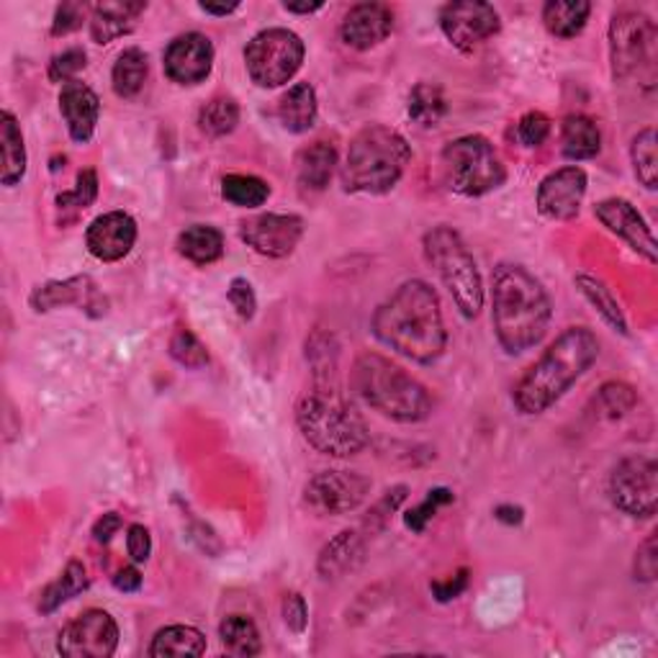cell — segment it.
I'll list each match as a JSON object with an SVG mask.
<instances>
[{"label": "cell", "instance_id": "6da1fadb", "mask_svg": "<svg viewBox=\"0 0 658 658\" xmlns=\"http://www.w3.org/2000/svg\"><path fill=\"white\" fill-rule=\"evenodd\" d=\"M373 335L409 361L430 365L446 353L448 332L430 283L407 281L373 314Z\"/></svg>", "mask_w": 658, "mask_h": 658}, {"label": "cell", "instance_id": "7a4b0ae2", "mask_svg": "<svg viewBox=\"0 0 658 658\" xmlns=\"http://www.w3.org/2000/svg\"><path fill=\"white\" fill-rule=\"evenodd\" d=\"M550 298L542 283L523 265L502 263L492 275V321L500 346L519 355L546 338Z\"/></svg>", "mask_w": 658, "mask_h": 658}, {"label": "cell", "instance_id": "3957f363", "mask_svg": "<svg viewBox=\"0 0 658 658\" xmlns=\"http://www.w3.org/2000/svg\"><path fill=\"white\" fill-rule=\"evenodd\" d=\"M596 355H600V340L594 338L592 329H566L540 355V361L519 379L512 396L515 407L523 415H542L592 369Z\"/></svg>", "mask_w": 658, "mask_h": 658}, {"label": "cell", "instance_id": "277c9868", "mask_svg": "<svg viewBox=\"0 0 658 658\" xmlns=\"http://www.w3.org/2000/svg\"><path fill=\"white\" fill-rule=\"evenodd\" d=\"M296 425L304 440L332 458L358 456L369 446V427L338 379H314V388L296 404Z\"/></svg>", "mask_w": 658, "mask_h": 658}, {"label": "cell", "instance_id": "5b68a950", "mask_svg": "<svg viewBox=\"0 0 658 658\" xmlns=\"http://www.w3.org/2000/svg\"><path fill=\"white\" fill-rule=\"evenodd\" d=\"M350 384L355 394L394 423L415 425L432 415V396L402 365L379 353H363L353 363Z\"/></svg>", "mask_w": 658, "mask_h": 658}, {"label": "cell", "instance_id": "8992f818", "mask_svg": "<svg viewBox=\"0 0 658 658\" xmlns=\"http://www.w3.org/2000/svg\"><path fill=\"white\" fill-rule=\"evenodd\" d=\"M412 150L404 136L392 127L369 124L350 142L342 165V188L350 194H388L407 171Z\"/></svg>", "mask_w": 658, "mask_h": 658}, {"label": "cell", "instance_id": "52a82bcc", "mask_svg": "<svg viewBox=\"0 0 658 658\" xmlns=\"http://www.w3.org/2000/svg\"><path fill=\"white\" fill-rule=\"evenodd\" d=\"M425 255L440 281L453 296L458 309L465 319L479 317L484 306V286H481V273L471 250L465 248L461 234L450 227H435L425 234Z\"/></svg>", "mask_w": 658, "mask_h": 658}, {"label": "cell", "instance_id": "ba28073f", "mask_svg": "<svg viewBox=\"0 0 658 658\" xmlns=\"http://www.w3.org/2000/svg\"><path fill=\"white\" fill-rule=\"evenodd\" d=\"M442 173L450 190L469 198L492 194L507 178L494 144L479 134L461 136L442 150Z\"/></svg>", "mask_w": 658, "mask_h": 658}, {"label": "cell", "instance_id": "9c48e42d", "mask_svg": "<svg viewBox=\"0 0 658 658\" xmlns=\"http://www.w3.org/2000/svg\"><path fill=\"white\" fill-rule=\"evenodd\" d=\"M610 55L615 80L643 78L654 80L656 67V26L643 13L623 11L610 24Z\"/></svg>", "mask_w": 658, "mask_h": 658}, {"label": "cell", "instance_id": "30bf717a", "mask_svg": "<svg viewBox=\"0 0 658 658\" xmlns=\"http://www.w3.org/2000/svg\"><path fill=\"white\" fill-rule=\"evenodd\" d=\"M301 36L288 29H265L244 50V65L260 88H278L298 73L304 63Z\"/></svg>", "mask_w": 658, "mask_h": 658}, {"label": "cell", "instance_id": "8fae6325", "mask_svg": "<svg viewBox=\"0 0 658 658\" xmlns=\"http://www.w3.org/2000/svg\"><path fill=\"white\" fill-rule=\"evenodd\" d=\"M610 494L625 515L654 517L658 504V465L654 458L630 456L619 461L610 476Z\"/></svg>", "mask_w": 658, "mask_h": 658}, {"label": "cell", "instance_id": "7c38bea8", "mask_svg": "<svg viewBox=\"0 0 658 658\" xmlns=\"http://www.w3.org/2000/svg\"><path fill=\"white\" fill-rule=\"evenodd\" d=\"M371 494V481L355 471H321L304 489L306 507L317 515H348Z\"/></svg>", "mask_w": 658, "mask_h": 658}, {"label": "cell", "instance_id": "4fadbf2b", "mask_svg": "<svg viewBox=\"0 0 658 658\" xmlns=\"http://www.w3.org/2000/svg\"><path fill=\"white\" fill-rule=\"evenodd\" d=\"M119 625L109 612L88 610L59 633L57 650L67 658H109L117 654Z\"/></svg>", "mask_w": 658, "mask_h": 658}, {"label": "cell", "instance_id": "5bb4252c", "mask_svg": "<svg viewBox=\"0 0 658 658\" xmlns=\"http://www.w3.org/2000/svg\"><path fill=\"white\" fill-rule=\"evenodd\" d=\"M502 21L494 6L481 0H458L440 11V29L456 50L469 55L500 32Z\"/></svg>", "mask_w": 658, "mask_h": 658}, {"label": "cell", "instance_id": "9a60e30c", "mask_svg": "<svg viewBox=\"0 0 658 658\" xmlns=\"http://www.w3.org/2000/svg\"><path fill=\"white\" fill-rule=\"evenodd\" d=\"M242 242L265 257H288L304 237V221L294 213H260L242 221Z\"/></svg>", "mask_w": 658, "mask_h": 658}, {"label": "cell", "instance_id": "2e32d148", "mask_svg": "<svg viewBox=\"0 0 658 658\" xmlns=\"http://www.w3.org/2000/svg\"><path fill=\"white\" fill-rule=\"evenodd\" d=\"M586 196V173L577 165L561 167L542 178L538 188V211L553 221H571Z\"/></svg>", "mask_w": 658, "mask_h": 658}, {"label": "cell", "instance_id": "e0dca14e", "mask_svg": "<svg viewBox=\"0 0 658 658\" xmlns=\"http://www.w3.org/2000/svg\"><path fill=\"white\" fill-rule=\"evenodd\" d=\"M213 65V47L209 36L190 32L171 42L165 50V75L178 86H198L209 78Z\"/></svg>", "mask_w": 658, "mask_h": 658}, {"label": "cell", "instance_id": "ac0fdd59", "mask_svg": "<svg viewBox=\"0 0 658 658\" xmlns=\"http://www.w3.org/2000/svg\"><path fill=\"white\" fill-rule=\"evenodd\" d=\"M594 217L610 229L612 234H617L619 240H625L635 252H640L648 263H656V240L646 219L640 217V211L635 209L625 198H607L594 206Z\"/></svg>", "mask_w": 658, "mask_h": 658}, {"label": "cell", "instance_id": "d6986e66", "mask_svg": "<svg viewBox=\"0 0 658 658\" xmlns=\"http://www.w3.org/2000/svg\"><path fill=\"white\" fill-rule=\"evenodd\" d=\"M136 242V221L124 211H109L88 227L86 244L90 255L101 263H119Z\"/></svg>", "mask_w": 658, "mask_h": 658}, {"label": "cell", "instance_id": "ffe728a7", "mask_svg": "<svg viewBox=\"0 0 658 658\" xmlns=\"http://www.w3.org/2000/svg\"><path fill=\"white\" fill-rule=\"evenodd\" d=\"M394 32V13L384 3H358L348 11L340 36L353 50H373Z\"/></svg>", "mask_w": 658, "mask_h": 658}, {"label": "cell", "instance_id": "44dd1931", "mask_svg": "<svg viewBox=\"0 0 658 658\" xmlns=\"http://www.w3.org/2000/svg\"><path fill=\"white\" fill-rule=\"evenodd\" d=\"M59 111H63L67 132H70L73 140L86 144L96 132L101 101H98L96 90L88 88L86 83L70 80L59 90Z\"/></svg>", "mask_w": 658, "mask_h": 658}, {"label": "cell", "instance_id": "7402d4cb", "mask_svg": "<svg viewBox=\"0 0 658 658\" xmlns=\"http://www.w3.org/2000/svg\"><path fill=\"white\" fill-rule=\"evenodd\" d=\"M32 306L36 311H50V309H59V306H80V309H98L106 311V301L98 294L94 281L88 275H75V278L67 281H52L47 286H40L32 294ZM94 314V311H90Z\"/></svg>", "mask_w": 658, "mask_h": 658}, {"label": "cell", "instance_id": "603a6c76", "mask_svg": "<svg viewBox=\"0 0 658 658\" xmlns=\"http://www.w3.org/2000/svg\"><path fill=\"white\" fill-rule=\"evenodd\" d=\"M147 11V3H98L90 13V36L98 44H109L136 26V19Z\"/></svg>", "mask_w": 658, "mask_h": 658}, {"label": "cell", "instance_id": "cb8c5ba5", "mask_svg": "<svg viewBox=\"0 0 658 658\" xmlns=\"http://www.w3.org/2000/svg\"><path fill=\"white\" fill-rule=\"evenodd\" d=\"M338 167V147L329 142H314L296 155V178L306 190H325Z\"/></svg>", "mask_w": 658, "mask_h": 658}, {"label": "cell", "instance_id": "d4e9b609", "mask_svg": "<svg viewBox=\"0 0 658 658\" xmlns=\"http://www.w3.org/2000/svg\"><path fill=\"white\" fill-rule=\"evenodd\" d=\"M317 94H314L309 83H296L294 88H288L286 94H283L278 103V119L283 129L290 134L309 132V129L317 124Z\"/></svg>", "mask_w": 658, "mask_h": 658}, {"label": "cell", "instance_id": "484cf974", "mask_svg": "<svg viewBox=\"0 0 658 658\" xmlns=\"http://www.w3.org/2000/svg\"><path fill=\"white\" fill-rule=\"evenodd\" d=\"M363 556V535L358 530H342L338 538H332L321 548L317 571L321 579H338L350 569H355V563Z\"/></svg>", "mask_w": 658, "mask_h": 658}, {"label": "cell", "instance_id": "4316f807", "mask_svg": "<svg viewBox=\"0 0 658 658\" xmlns=\"http://www.w3.org/2000/svg\"><path fill=\"white\" fill-rule=\"evenodd\" d=\"M0 142H3V165H0V180L3 186H17L26 173V147L24 134L17 117L11 111H3L0 117Z\"/></svg>", "mask_w": 658, "mask_h": 658}, {"label": "cell", "instance_id": "83f0119b", "mask_svg": "<svg viewBox=\"0 0 658 658\" xmlns=\"http://www.w3.org/2000/svg\"><path fill=\"white\" fill-rule=\"evenodd\" d=\"M175 248L186 260L196 265H211L224 255V234L209 224H194L183 229Z\"/></svg>", "mask_w": 658, "mask_h": 658}, {"label": "cell", "instance_id": "f1b7e54d", "mask_svg": "<svg viewBox=\"0 0 658 658\" xmlns=\"http://www.w3.org/2000/svg\"><path fill=\"white\" fill-rule=\"evenodd\" d=\"M589 13H592V6L584 0H550L542 9V24L553 36L571 40L584 32Z\"/></svg>", "mask_w": 658, "mask_h": 658}, {"label": "cell", "instance_id": "f546056e", "mask_svg": "<svg viewBox=\"0 0 658 658\" xmlns=\"http://www.w3.org/2000/svg\"><path fill=\"white\" fill-rule=\"evenodd\" d=\"M563 155L569 160H592L600 155L602 147V134L596 124L589 117H581V113H573L563 121Z\"/></svg>", "mask_w": 658, "mask_h": 658}, {"label": "cell", "instance_id": "4dcf8cb0", "mask_svg": "<svg viewBox=\"0 0 658 658\" xmlns=\"http://www.w3.org/2000/svg\"><path fill=\"white\" fill-rule=\"evenodd\" d=\"M206 654V638L201 630L190 625H171L163 627L155 638H152L150 656H204Z\"/></svg>", "mask_w": 658, "mask_h": 658}, {"label": "cell", "instance_id": "1f68e13d", "mask_svg": "<svg viewBox=\"0 0 658 658\" xmlns=\"http://www.w3.org/2000/svg\"><path fill=\"white\" fill-rule=\"evenodd\" d=\"M86 589H88L86 566L80 561H70L65 566V571L42 592V600H40L42 615H52V612L63 607L65 602H70L73 596L86 592Z\"/></svg>", "mask_w": 658, "mask_h": 658}, {"label": "cell", "instance_id": "d6a6232c", "mask_svg": "<svg viewBox=\"0 0 658 658\" xmlns=\"http://www.w3.org/2000/svg\"><path fill=\"white\" fill-rule=\"evenodd\" d=\"M409 119L415 121L419 127H438L442 117L448 113V101H446V94H442V88L438 83H417L415 88H412L409 94Z\"/></svg>", "mask_w": 658, "mask_h": 658}, {"label": "cell", "instance_id": "836d02e7", "mask_svg": "<svg viewBox=\"0 0 658 658\" xmlns=\"http://www.w3.org/2000/svg\"><path fill=\"white\" fill-rule=\"evenodd\" d=\"M150 63L147 55L142 50L129 47L119 55L117 65H113L111 83L113 90H117L119 98H134L144 88V80H147Z\"/></svg>", "mask_w": 658, "mask_h": 658}, {"label": "cell", "instance_id": "e575fe53", "mask_svg": "<svg viewBox=\"0 0 658 658\" xmlns=\"http://www.w3.org/2000/svg\"><path fill=\"white\" fill-rule=\"evenodd\" d=\"M219 638H221V646L227 648V654L232 656L250 658V656H257L260 648H263L255 623L244 615L224 617V623L219 625Z\"/></svg>", "mask_w": 658, "mask_h": 658}, {"label": "cell", "instance_id": "d590c367", "mask_svg": "<svg viewBox=\"0 0 658 658\" xmlns=\"http://www.w3.org/2000/svg\"><path fill=\"white\" fill-rule=\"evenodd\" d=\"M221 196H224L227 204L240 206V209H255V206H263L271 196V186L263 178H255V175H227L221 180Z\"/></svg>", "mask_w": 658, "mask_h": 658}, {"label": "cell", "instance_id": "8d00e7d4", "mask_svg": "<svg viewBox=\"0 0 658 658\" xmlns=\"http://www.w3.org/2000/svg\"><path fill=\"white\" fill-rule=\"evenodd\" d=\"M577 286L581 288V294L586 296V301L594 306L596 311L602 314V319L607 321V325L615 329L619 335H627V321H625V314L619 309L617 298L612 296V290L604 286L602 281L592 278V275H579L577 278Z\"/></svg>", "mask_w": 658, "mask_h": 658}, {"label": "cell", "instance_id": "74e56055", "mask_svg": "<svg viewBox=\"0 0 658 658\" xmlns=\"http://www.w3.org/2000/svg\"><path fill=\"white\" fill-rule=\"evenodd\" d=\"M240 124V106L234 98L219 96L198 111V129L209 136H227Z\"/></svg>", "mask_w": 658, "mask_h": 658}, {"label": "cell", "instance_id": "f35d334b", "mask_svg": "<svg viewBox=\"0 0 658 658\" xmlns=\"http://www.w3.org/2000/svg\"><path fill=\"white\" fill-rule=\"evenodd\" d=\"M630 160L635 178L640 180V186L648 190H656L658 183V157H656V129H643L630 144Z\"/></svg>", "mask_w": 658, "mask_h": 658}, {"label": "cell", "instance_id": "ab89813d", "mask_svg": "<svg viewBox=\"0 0 658 658\" xmlns=\"http://www.w3.org/2000/svg\"><path fill=\"white\" fill-rule=\"evenodd\" d=\"M98 196V175L96 171H83L78 175V186L70 194H59L57 196V209L59 213L70 211V221L78 217L80 211H86L90 204L96 201Z\"/></svg>", "mask_w": 658, "mask_h": 658}, {"label": "cell", "instance_id": "60d3db41", "mask_svg": "<svg viewBox=\"0 0 658 658\" xmlns=\"http://www.w3.org/2000/svg\"><path fill=\"white\" fill-rule=\"evenodd\" d=\"M171 355L173 361H178L180 365H186V369H204L206 363H209V350L201 340L196 338L190 329H178V332L171 338Z\"/></svg>", "mask_w": 658, "mask_h": 658}, {"label": "cell", "instance_id": "b9f144b4", "mask_svg": "<svg viewBox=\"0 0 658 658\" xmlns=\"http://www.w3.org/2000/svg\"><path fill=\"white\" fill-rule=\"evenodd\" d=\"M635 407V392L627 384H604L596 394V409L602 417L617 419Z\"/></svg>", "mask_w": 658, "mask_h": 658}, {"label": "cell", "instance_id": "7bdbcfd3", "mask_svg": "<svg viewBox=\"0 0 658 658\" xmlns=\"http://www.w3.org/2000/svg\"><path fill=\"white\" fill-rule=\"evenodd\" d=\"M453 500H456V496H453V492H448V489H432V492H427L425 502L419 504V507L407 512L404 523H407L409 530L425 533V527L435 517V512H438L442 504H450Z\"/></svg>", "mask_w": 658, "mask_h": 658}, {"label": "cell", "instance_id": "ee69618b", "mask_svg": "<svg viewBox=\"0 0 658 658\" xmlns=\"http://www.w3.org/2000/svg\"><path fill=\"white\" fill-rule=\"evenodd\" d=\"M548 134H550V119L546 117V113L530 111L519 119L517 136L525 147H540V144L548 140Z\"/></svg>", "mask_w": 658, "mask_h": 658}, {"label": "cell", "instance_id": "f6af8a7d", "mask_svg": "<svg viewBox=\"0 0 658 658\" xmlns=\"http://www.w3.org/2000/svg\"><path fill=\"white\" fill-rule=\"evenodd\" d=\"M86 70V52L83 50H67L63 55L52 57L50 63V80L55 83H70L75 75Z\"/></svg>", "mask_w": 658, "mask_h": 658}, {"label": "cell", "instance_id": "bcb514c9", "mask_svg": "<svg viewBox=\"0 0 658 658\" xmlns=\"http://www.w3.org/2000/svg\"><path fill=\"white\" fill-rule=\"evenodd\" d=\"M229 304L234 306L237 314H240L242 319H252L255 317V309H257V298H255V290H252L250 281L244 278H234L229 283Z\"/></svg>", "mask_w": 658, "mask_h": 658}, {"label": "cell", "instance_id": "7dc6e473", "mask_svg": "<svg viewBox=\"0 0 658 658\" xmlns=\"http://www.w3.org/2000/svg\"><path fill=\"white\" fill-rule=\"evenodd\" d=\"M283 619H286L288 630L294 633H304L306 623H309V610H306V602L301 594H288L283 600Z\"/></svg>", "mask_w": 658, "mask_h": 658}, {"label": "cell", "instance_id": "c3c4849f", "mask_svg": "<svg viewBox=\"0 0 658 658\" xmlns=\"http://www.w3.org/2000/svg\"><path fill=\"white\" fill-rule=\"evenodd\" d=\"M83 17H86V6H80V3H63L57 9L55 26H52V34H55V36H65V34L75 32V29H80Z\"/></svg>", "mask_w": 658, "mask_h": 658}, {"label": "cell", "instance_id": "681fc988", "mask_svg": "<svg viewBox=\"0 0 658 658\" xmlns=\"http://www.w3.org/2000/svg\"><path fill=\"white\" fill-rule=\"evenodd\" d=\"M658 571V556H656V535L643 542L638 548V556H635V579L640 581H654Z\"/></svg>", "mask_w": 658, "mask_h": 658}, {"label": "cell", "instance_id": "f907efd6", "mask_svg": "<svg viewBox=\"0 0 658 658\" xmlns=\"http://www.w3.org/2000/svg\"><path fill=\"white\" fill-rule=\"evenodd\" d=\"M127 550L132 556L134 563H144L152 553V538L150 530L144 525H132L127 530Z\"/></svg>", "mask_w": 658, "mask_h": 658}, {"label": "cell", "instance_id": "816d5d0a", "mask_svg": "<svg viewBox=\"0 0 658 658\" xmlns=\"http://www.w3.org/2000/svg\"><path fill=\"white\" fill-rule=\"evenodd\" d=\"M465 586H469V571L461 569L453 579L435 581L432 594L438 596V602H450V600H458V596L465 592Z\"/></svg>", "mask_w": 658, "mask_h": 658}, {"label": "cell", "instance_id": "f5cc1de1", "mask_svg": "<svg viewBox=\"0 0 658 658\" xmlns=\"http://www.w3.org/2000/svg\"><path fill=\"white\" fill-rule=\"evenodd\" d=\"M404 496H407V489L404 486H396L394 492H386V496L384 500H381L379 504H376V509L371 512V519H379V525L384 523V519L392 515V512L399 507V504L404 502Z\"/></svg>", "mask_w": 658, "mask_h": 658}, {"label": "cell", "instance_id": "db71d44e", "mask_svg": "<svg viewBox=\"0 0 658 658\" xmlns=\"http://www.w3.org/2000/svg\"><path fill=\"white\" fill-rule=\"evenodd\" d=\"M121 525H124V523H121V517L117 515V512H109V515H103L94 525V538L98 542H109L113 538V535H117L121 530Z\"/></svg>", "mask_w": 658, "mask_h": 658}, {"label": "cell", "instance_id": "11a10c76", "mask_svg": "<svg viewBox=\"0 0 658 658\" xmlns=\"http://www.w3.org/2000/svg\"><path fill=\"white\" fill-rule=\"evenodd\" d=\"M113 586L119 589V592H136V589L142 586V573L134 569V566H127V569H121L117 577H113Z\"/></svg>", "mask_w": 658, "mask_h": 658}, {"label": "cell", "instance_id": "9f6ffc18", "mask_svg": "<svg viewBox=\"0 0 658 658\" xmlns=\"http://www.w3.org/2000/svg\"><path fill=\"white\" fill-rule=\"evenodd\" d=\"M240 9V3H227V6H213V3H201L204 13H211V17H229Z\"/></svg>", "mask_w": 658, "mask_h": 658}, {"label": "cell", "instance_id": "6f0895ef", "mask_svg": "<svg viewBox=\"0 0 658 658\" xmlns=\"http://www.w3.org/2000/svg\"><path fill=\"white\" fill-rule=\"evenodd\" d=\"M325 3H283V9L288 13H314L319 11Z\"/></svg>", "mask_w": 658, "mask_h": 658}]
</instances>
